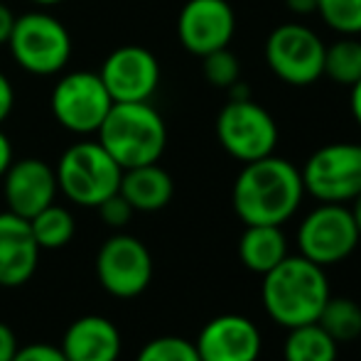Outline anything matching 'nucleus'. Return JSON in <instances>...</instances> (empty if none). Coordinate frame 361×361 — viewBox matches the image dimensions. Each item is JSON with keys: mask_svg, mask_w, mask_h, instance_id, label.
Listing matches in <instances>:
<instances>
[{"mask_svg": "<svg viewBox=\"0 0 361 361\" xmlns=\"http://www.w3.org/2000/svg\"><path fill=\"white\" fill-rule=\"evenodd\" d=\"M302 200V175L293 162L278 157L276 152L261 160L243 162V170L238 172L231 192L233 212L246 226H283L295 216Z\"/></svg>", "mask_w": 361, "mask_h": 361, "instance_id": "nucleus-1", "label": "nucleus"}, {"mask_svg": "<svg viewBox=\"0 0 361 361\" xmlns=\"http://www.w3.org/2000/svg\"><path fill=\"white\" fill-rule=\"evenodd\" d=\"M332 298L329 278L322 266L305 256H288L263 276L261 302L268 317L281 327H300L317 322L319 312Z\"/></svg>", "mask_w": 361, "mask_h": 361, "instance_id": "nucleus-2", "label": "nucleus"}, {"mask_svg": "<svg viewBox=\"0 0 361 361\" xmlns=\"http://www.w3.org/2000/svg\"><path fill=\"white\" fill-rule=\"evenodd\" d=\"M96 135L121 170L157 162L167 145L165 121L147 101L114 104Z\"/></svg>", "mask_w": 361, "mask_h": 361, "instance_id": "nucleus-3", "label": "nucleus"}, {"mask_svg": "<svg viewBox=\"0 0 361 361\" xmlns=\"http://www.w3.org/2000/svg\"><path fill=\"white\" fill-rule=\"evenodd\" d=\"M57 187L79 207H99L121 187V165L99 140H81L64 150L57 167Z\"/></svg>", "mask_w": 361, "mask_h": 361, "instance_id": "nucleus-4", "label": "nucleus"}, {"mask_svg": "<svg viewBox=\"0 0 361 361\" xmlns=\"http://www.w3.org/2000/svg\"><path fill=\"white\" fill-rule=\"evenodd\" d=\"M8 47L18 67L35 76L59 74L72 57L69 30L44 10H32L15 18Z\"/></svg>", "mask_w": 361, "mask_h": 361, "instance_id": "nucleus-5", "label": "nucleus"}, {"mask_svg": "<svg viewBox=\"0 0 361 361\" xmlns=\"http://www.w3.org/2000/svg\"><path fill=\"white\" fill-rule=\"evenodd\" d=\"M298 253L317 266L342 263L357 251L361 236L347 204L319 202L298 226Z\"/></svg>", "mask_w": 361, "mask_h": 361, "instance_id": "nucleus-6", "label": "nucleus"}, {"mask_svg": "<svg viewBox=\"0 0 361 361\" xmlns=\"http://www.w3.org/2000/svg\"><path fill=\"white\" fill-rule=\"evenodd\" d=\"M216 138L238 162H253L276 152L278 123L253 99H231L216 116Z\"/></svg>", "mask_w": 361, "mask_h": 361, "instance_id": "nucleus-7", "label": "nucleus"}, {"mask_svg": "<svg viewBox=\"0 0 361 361\" xmlns=\"http://www.w3.org/2000/svg\"><path fill=\"white\" fill-rule=\"evenodd\" d=\"M305 195L329 204H349L361 192V143H329L300 170Z\"/></svg>", "mask_w": 361, "mask_h": 361, "instance_id": "nucleus-8", "label": "nucleus"}, {"mask_svg": "<svg viewBox=\"0 0 361 361\" xmlns=\"http://www.w3.org/2000/svg\"><path fill=\"white\" fill-rule=\"evenodd\" d=\"M324 47L317 32L307 25H278L266 39V64L290 86H310L322 79Z\"/></svg>", "mask_w": 361, "mask_h": 361, "instance_id": "nucleus-9", "label": "nucleus"}, {"mask_svg": "<svg viewBox=\"0 0 361 361\" xmlns=\"http://www.w3.org/2000/svg\"><path fill=\"white\" fill-rule=\"evenodd\" d=\"M114 99L99 74L72 72L54 84L49 109L62 128L76 135H91L101 128Z\"/></svg>", "mask_w": 361, "mask_h": 361, "instance_id": "nucleus-10", "label": "nucleus"}, {"mask_svg": "<svg viewBox=\"0 0 361 361\" xmlns=\"http://www.w3.org/2000/svg\"><path fill=\"white\" fill-rule=\"evenodd\" d=\"M96 276L106 293L114 298H138L152 281L150 251L140 238L128 236V233H116L99 248Z\"/></svg>", "mask_w": 361, "mask_h": 361, "instance_id": "nucleus-11", "label": "nucleus"}, {"mask_svg": "<svg viewBox=\"0 0 361 361\" xmlns=\"http://www.w3.org/2000/svg\"><path fill=\"white\" fill-rule=\"evenodd\" d=\"M99 76L114 104L147 101L160 86V64L150 49L140 44H123L106 57Z\"/></svg>", "mask_w": 361, "mask_h": 361, "instance_id": "nucleus-12", "label": "nucleus"}, {"mask_svg": "<svg viewBox=\"0 0 361 361\" xmlns=\"http://www.w3.org/2000/svg\"><path fill=\"white\" fill-rule=\"evenodd\" d=\"M236 32V15L228 0H187L177 18L180 44L195 57L228 47Z\"/></svg>", "mask_w": 361, "mask_h": 361, "instance_id": "nucleus-13", "label": "nucleus"}, {"mask_svg": "<svg viewBox=\"0 0 361 361\" xmlns=\"http://www.w3.org/2000/svg\"><path fill=\"white\" fill-rule=\"evenodd\" d=\"M202 361H258L261 329L243 314H219L202 327L195 342Z\"/></svg>", "mask_w": 361, "mask_h": 361, "instance_id": "nucleus-14", "label": "nucleus"}, {"mask_svg": "<svg viewBox=\"0 0 361 361\" xmlns=\"http://www.w3.org/2000/svg\"><path fill=\"white\" fill-rule=\"evenodd\" d=\"M3 180V195L8 202V212L32 219L35 214L44 209V207L54 204V195H57V175L47 162L37 160V157H25V160L10 162L5 170Z\"/></svg>", "mask_w": 361, "mask_h": 361, "instance_id": "nucleus-15", "label": "nucleus"}, {"mask_svg": "<svg viewBox=\"0 0 361 361\" xmlns=\"http://www.w3.org/2000/svg\"><path fill=\"white\" fill-rule=\"evenodd\" d=\"M39 263V246L30 221L13 212L0 214V286L18 288L32 278Z\"/></svg>", "mask_w": 361, "mask_h": 361, "instance_id": "nucleus-16", "label": "nucleus"}, {"mask_svg": "<svg viewBox=\"0 0 361 361\" xmlns=\"http://www.w3.org/2000/svg\"><path fill=\"white\" fill-rule=\"evenodd\" d=\"M121 344V332L111 319L86 314L69 324L59 349L67 361H118Z\"/></svg>", "mask_w": 361, "mask_h": 361, "instance_id": "nucleus-17", "label": "nucleus"}, {"mask_svg": "<svg viewBox=\"0 0 361 361\" xmlns=\"http://www.w3.org/2000/svg\"><path fill=\"white\" fill-rule=\"evenodd\" d=\"M118 192L126 197L133 212H160L170 204L172 195H175V182H172L170 172L162 170L157 162L140 167H128L121 175Z\"/></svg>", "mask_w": 361, "mask_h": 361, "instance_id": "nucleus-18", "label": "nucleus"}, {"mask_svg": "<svg viewBox=\"0 0 361 361\" xmlns=\"http://www.w3.org/2000/svg\"><path fill=\"white\" fill-rule=\"evenodd\" d=\"M288 256V238L281 226L271 224H253L246 226L238 241V258L243 268L251 273L266 276L271 268H276Z\"/></svg>", "mask_w": 361, "mask_h": 361, "instance_id": "nucleus-19", "label": "nucleus"}, {"mask_svg": "<svg viewBox=\"0 0 361 361\" xmlns=\"http://www.w3.org/2000/svg\"><path fill=\"white\" fill-rule=\"evenodd\" d=\"M286 361H337V342L317 322L290 327L283 342Z\"/></svg>", "mask_w": 361, "mask_h": 361, "instance_id": "nucleus-20", "label": "nucleus"}, {"mask_svg": "<svg viewBox=\"0 0 361 361\" xmlns=\"http://www.w3.org/2000/svg\"><path fill=\"white\" fill-rule=\"evenodd\" d=\"M322 76H327L337 86L352 89L361 79V39L354 35H342L337 42L324 47Z\"/></svg>", "mask_w": 361, "mask_h": 361, "instance_id": "nucleus-21", "label": "nucleus"}, {"mask_svg": "<svg viewBox=\"0 0 361 361\" xmlns=\"http://www.w3.org/2000/svg\"><path fill=\"white\" fill-rule=\"evenodd\" d=\"M30 221V228H32V236L37 241L39 251H57V248H64L69 241L74 238L76 224L74 216L69 214L64 207L49 204L44 207L39 214H35Z\"/></svg>", "mask_w": 361, "mask_h": 361, "instance_id": "nucleus-22", "label": "nucleus"}, {"mask_svg": "<svg viewBox=\"0 0 361 361\" xmlns=\"http://www.w3.org/2000/svg\"><path fill=\"white\" fill-rule=\"evenodd\" d=\"M317 324L334 342H354L361 337V305L349 298H329L317 317Z\"/></svg>", "mask_w": 361, "mask_h": 361, "instance_id": "nucleus-23", "label": "nucleus"}, {"mask_svg": "<svg viewBox=\"0 0 361 361\" xmlns=\"http://www.w3.org/2000/svg\"><path fill=\"white\" fill-rule=\"evenodd\" d=\"M317 15L339 35H361V0H317Z\"/></svg>", "mask_w": 361, "mask_h": 361, "instance_id": "nucleus-24", "label": "nucleus"}, {"mask_svg": "<svg viewBox=\"0 0 361 361\" xmlns=\"http://www.w3.org/2000/svg\"><path fill=\"white\" fill-rule=\"evenodd\" d=\"M202 72H204V79L216 89H231L236 81H241V64L228 47L204 54L202 57Z\"/></svg>", "mask_w": 361, "mask_h": 361, "instance_id": "nucleus-25", "label": "nucleus"}, {"mask_svg": "<svg viewBox=\"0 0 361 361\" xmlns=\"http://www.w3.org/2000/svg\"><path fill=\"white\" fill-rule=\"evenodd\" d=\"M135 361H202L195 342L182 337H157L140 349Z\"/></svg>", "mask_w": 361, "mask_h": 361, "instance_id": "nucleus-26", "label": "nucleus"}, {"mask_svg": "<svg viewBox=\"0 0 361 361\" xmlns=\"http://www.w3.org/2000/svg\"><path fill=\"white\" fill-rule=\"evenodd\" d=\"M96 209H99L101 221L111 228L126 226V224L130 221V216H133V207L126 202V197L121 195V192H116V195H111L109 200H104Z\"/></svg>", "mask_w": 361, "mask_h": 361, "instance_id": "nucleus-27", "label": "nucleus"}, {"mask_svg": "<svg viewBox=\"0 0 361 361\" xmlns=\"http://www.w3.org/2000/svg\"><path fill=\"white\" fill-rule=\"evenodd\" d=\"M13 361H67V357L54 344H27L23 349L18 347Z\"/></svg>", "mask_w": 361, "mask_h": 361, "instance_id": "nucleus-28", "label": "nucleus"}, {"mask_svg": "<svg viewBox=\"0 0 361 361\" xmlns=\"http://www.w3.org/2000/svg\"><path fill=\"white\" fill-rule=\"evenodd\" d=\"M13 106H15V91H13V84H10L8 76L0 72V123H3V121L10 116Z\"/></svg>", "mask_w": 361, "mask_h": 361, "instance_id": "nucleus-29", "label": "nucleus"}, {"mask_svg": "<svg viewBox=\"0 0 361 361\" xmlns=\"http://www.w3.org/2000/svg\"><path fill=\"white\" fill-rule=\"evenodd\" d=\"M15 352H18L15 332L5 322H0V361H13Z\"/></svg>", "mask_w": 361, "mask_h": 361, "instance_id": "nucleus-30", "label": "nucleus"}, {"mask_svg": "<svg viewBox=\"0 0 361 361\" xmlns=\"http://www.w3.org/2000/svg\"><path fill=\"white\" fill-rule=\"evenodd\" d=\"M13 25H15V15L8 5L0 3V44H8L10 32H13Z\"/></svg>", "mask_w": 361, "mask_h": 361, "instance_id": "nucleus-31", "label": "nucleus"}, {"mask_svg": "<svg viewBox=\"0 0 361 361\" xmlns=\"http://www.w3.org/2000/svg\"><path fill=\"white\" fill-rule=\"evenodd\" d=\"M286 8L293 15H312L317 13V0H286Z\"/></svg>", "mask_w": 361, "mask_h": 361, "instance_id": "nucleus-32", "label": "nucleus"}, {"mask_svg": "<svg viewBox=\"0 0 361 361\" xmlns=\"http://www.w3.org/2000/svg\"><path fill=\"white\" fill-rule=\"evenodd\" d=\"M10 162H13V145H10L8 135L0 130V177L5 175V170L10 167Z\"/></svg>", "mask_w": 361, "mask_h": 361, "instance_id": "nucleus-33", "label": "nucleus"}, {"mask_svg": "<svg viewBox=\"0 0 361 361\" xmlns=\"http://www.w3.org/2000/svg\"><path fill=\"white\" fill-rule=\"evenodd\" d=\"M349 91H352V99H349V109H352L354 121H357V126L361 128V79Z\"/></svg>", "mask_w": 361, "mask_h": 361, "instance_id": "nucleus-34", "label": "nucleus"}, {"mask_svg": "<svg viewBox=\"0 0 361 361\" xmlns=\"http://www.w3.org/2000/svg\"><path fill=\"white\" fill-rule=\"evenodd\" d=\"M349 209H352V216H354V221H357V228H359V236H361V192L357 197H354L352 202H349Z\"/></svg>", "mask_w": 361, "mask_h": 361, "instance_id": "nucleus-35", "label": "nucleus"}, {"mask_svg": "<svg viewBox=\"0 0 361 361\" xmlns=\"http://www.w3.org/2000/svg\"><path fill=\"white\" fill-rule=\"evenodd\" d=\"M30 3L39 5V8H52V5H59V3H64V0H30Z\"/></svg>", "mask_w": 361, "mask_h": 361, "instance_id": "nucleus-36", "label": "nucleus"}]
</instances>
